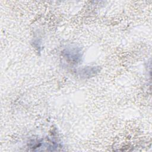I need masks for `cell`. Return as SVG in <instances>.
I'll use <instances>...</instances> for the list:
<instances>
[{
    "label": "cell",
    "instance_id": "cell-1",
    "mask_svg": "<svg viewBox=\"0 0 152 152\" xmlns=\"http://www.w3.org/2000/svg\"><path fill=\"white\" fill-rule=\"evenodd\" d=\"M62 54L66 61L74 64L80 62L82 56L81 49L76 47L67 48L62 52Z\"/></svg>",
    "mask_w": 152,
    "mask_h": 152
},
{
    "label": "cell",
    "instance_id": "cell-2",
    "mask_svg": "<svg viewBox=\"0 0 152 152\" xmlns=\"http://www.w3.org/2000/svg\"><path fill=\"white\" fill-rule=\"evenodd\" d=\"M99 71L97 66H87L82 68L79 71V75L84 78H89L96 75Z\"/></svg>",
    "mask_w": 152,
    "mask_h": 152
}]
</instances>
